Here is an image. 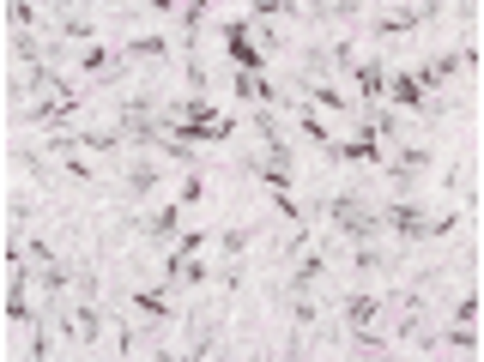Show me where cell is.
Here are the masks:
<instances>
[{
  "label": "cell",
  "instance_id": "obj_1",
  "mask_svg": "<svg viewBox=\"0 0 484 362\" xmlns=\"http://www.w3.org/2000/svg\"><path fill=\"white\" fill-rule=\"evenodd\" d=\"M321 212H327V224L346 235L351 248H357V242H376V235H381V212L370 205V199H357V194H333Z\"/></svg>",
  "mask_w": 484,
  "mask_h": 362
},
{
  "label": "cell",
  "instance_id": "obj_2",
  "mask_svg": "<svg viewBox=\"0 0 484 362\" xmlns=\"http://www.w3.org/2000/svg\"><path fill=\"white\" fill-rule=\"evenodd\" d=\"M218 36H224V55L237 61V73H261V42H254V25H248V19H230Z\"/></svg>",
  "mask_w": 484,
  "mask_h": 362
},
{
  "label": "cell",
  "instance_id": "obj_3",
  "mask_svg": "<svg viewBox=\"0 0 484 362\" xmlns=\"http://www.w3.org/2000/svg\"><path fill=\"white\" fill-rule=\"evenodd\" d=\"M381 97H394L400 109H418V115H436V109H442V103H430V91L418 85L412 73H400V79H387V91H381Z\"/></svg>",
  "mask_w": 484,
  "mask_h": 362
},
{
  "label": "cell",
  "instance_id": "obj_4",
  "mask_svg": "<svg viewBox=\"0 0 484 362\" xmlns=\"http://www.w3.org/2000/svg\"><path fill=\"white\" fill-rule=\"evenodd\" d=\"M248 169L273 188V194H285L291 188V158H273V151H261V158H248Z\"/></svg>",
  "mask_w": 484,
  "mask_h": 362
},
{
  "label": "cell",
  "instance_id": "obj_5",
  "mask_svg": "<svg viewBox=\"0 0 484 362\" xmlns=\"http://www.w3.org/2000/svg\"><path fill=\"white\" fill-rule=\"evenodd\" d=\"M418 25H430V12H424V6H406V12H381V19H376V36L387 42V36L418 31Z\"/></svg>",
  "mask_w": 484,
  "mask_h": 362
},
{
  "label": "cell",
  "instance_id": "obj_6",
  "mask_svg": "<svg viewBox=\"0 0 484 362\" xmlns=\"http://www.w3.org/2000/svg\"><path fill=\"white\" fill-rule=\"evenodd\" d=\"M340 308H346L351 327H370V320H381V314H387V297H346Z\"/></svg>",
  "mask_w": 484,
  "mask_h": 362
},
{
  "label": "cell",
  "instance_id": "obj_7",
  "mask_svg": "<svg viewBox=\"0 0 484 362\" xmlns=\"http://www.w3.org/2000/svg\"><path fill=\"white\" fill-rule=\"evenodd\" d=\"M128 194H134V199H152V194H158V164H152V158H139V164L128 169Z\"/></svg>",
  "mask_w": 484,
  "mask_h": 362
},
{
  "label": "cell",
  "instance_id": "obj_8",
  "mask_svg": "<svg viewBox=\"0 0 484 362\" xmlns=\"http://www.w3.org/2000/svg\"><path fill=\"white\" fill-rule=\"evenodd\" d=\"M237 97H242V103H261V109H267L278 91L267 85V79H261V73H237Z\"/></svg>",
  "mask_w": 484,
  "mask_h": 362
},
{
  "label": "cell",
  "instance_id": "obj_9",
  "mask_svg": "<svg viewBox=\"0 0 484 362\" xmlns=\"http://www.w3.org/2000/svg\"><path fill=\"white\" fill-rule=\"evenodd\" d=\"M98 332H104V314H98L91 302L73 308V338H79V344H98Z\"/></svg>",
  "mask_w": 484,
  "mask_h": 362
},
{
  "label": "cell",
  "instance_id": "obj_10",
  "mask_svg": "<svg viewBox=\"0 0 484 362\" xmlns=\"http://www.w3.org/2000/svg\"><path fill=\"white\" fill-rule=\"evenodd\" d=\"M134 308L145 320H170V290H134Z\"/></svg>",
  "mask_w": 484,
  "mask_h": 362
},
{
  "label": "cell",
  "instance_id": "obj_11",
  "mask_svg": "<svg viewBox=\"0 0 484 362\" xmlns=\"http://www.w3.org/2000/svg\"><path fill=\"white\" fill-rule=\"evenodd\" d=\"M357 91L376 103L381 91H387V66H381V61H363V66H357Z\"/></svg>",
  "mask_w": 484,
  "mask_h": 362
},
{
  "label": "cell",
  "instance_id": "obj_12",
  "mask_svg": "<svg viewBox=\"0 0 484 362\" xmlns=\"http://www.w3.org/2000/svg\"><path fill=\"white\" fill-rule=\"evenodd\" d=\"M164 49H170V42H164V36H128V55H134V61H164Z\"/></svg>",
  "mask_w": 484,
  "mask_h": 362
},
{
  "label": "cell",
  "instance_id": "obj_13",
  "mask_svg": "<svg viewBox=\"0 0 484 362\" xmlns=\"http://www.w3.org/2000/svg\"><path fill=\"white\" fill-rule=\"evenodd\" d=\"M303 97H309L315 109H333V115H346V109H351V103L340 97V91H333V85H315V79H309V91H303Z\"/></svg>",
  "mask_w": 484,
  "mask_h": 362
},
{
  "label": "cell",
  "instance_id": "obj_14",
  "mask_svg": "<svg viewBox=\"0 0 484 362\" xmlns=\"http://www.w3.org/2000/svg\"><path fill=\"white\" fill-rule=\"evenodd\" d=\"M145 235H152V242H170V235H176V205H158L152 224H145Z\"/></svg>",
  "mask_w": 484,
  "mask_h": 362
},
{
  "label": "cell",
  "instance_id": "obj_15",
  "mask_svg": "<svg viewBox=\"0 0 484 362\" xmlns=\"http://www.w3.org/2000/svg\"><path fill=\"white\" fill-rule=\"evenodd\" d=\"M61 36H67V42H79V49H91V19H79V12H67V19H61Z\"/></svg>",
  "mask_w": 484,
  "mask_h": 362
},
{
  "label": "cell",
  "instance_id": "obj_16",
  "mask_svg": "<svg viewBox=\"0 0 484 362\" xmlns=\"http://www.w3.org/2000/svg\"><path fill=\"white\" fill-rule=\"evenodd\" d=\"M79 66H85V73H109V66H115V55H109L104 42H91V49H79Z\"/></svg>",
  "mask_w": 484,
  "mask_h": 362
},
{
  "label": "cell",
  "instance_id": "obj_17",
  "mask_svg": "<svg viewBox=\"0 0 484 362\" xmlns=\"http://www.w3.org/2000/svg\"><path fill=\"white\" fill-rule=\"evenodd\" d=\"M200 194H207V181H200V175H188V181H182V205H194Z\"/></svg>",
  "mask_w": 484,
  "mask_h": 362
}]
</instances>
